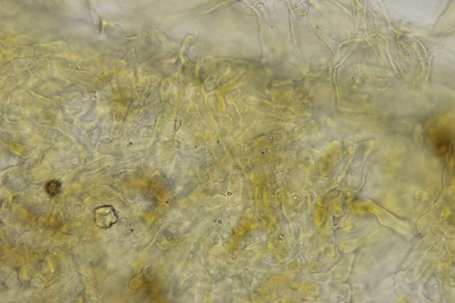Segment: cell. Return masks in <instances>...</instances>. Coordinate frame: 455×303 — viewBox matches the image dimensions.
Wrapping results in <instances>:
<instances>
[{
  "label": "cell",
  "mask_w": 455,
  "mask_h": 303,
  "mask_svg": "<svg viewBox=\"0 0 455 303\" xmlns=\"http://www.w3.org/2000/svg\"><path fill=\"white\" fill-rule=\"evenodd\" d=\"M94 218L97 226L101 229H108L118 221L115 210L109 206L97 208L94 211Z\"/></svg>",
  "instance_id": "6da1fadb"
},
{
  "label": "cell",
  "mask_w": 455,
  "mask_h": 303,
  "mask_svg": "<svg viewBox=\"0 0 455 303\" xmlns=\"http://www.w3.org/2000/svg\"><path fill=\"white\" fill-rule=\"evenodd\" d=\"M61 188V184L60 182L58 181H56V180H52V181L48 182L45 186V189H46L47 193L51 197H54V196L59 194Z\"/></svg>",
  "instance_id": "7a4b0ae2"
}]
</instances>
